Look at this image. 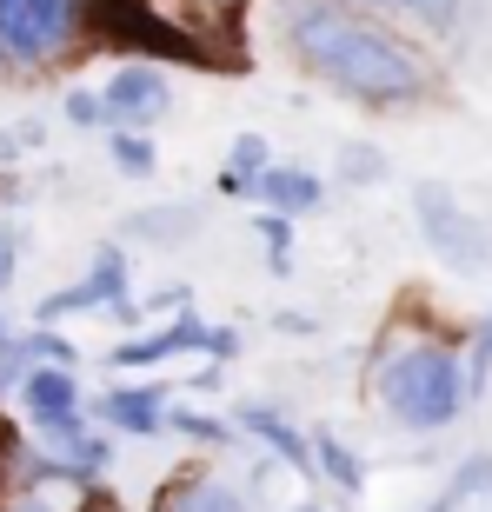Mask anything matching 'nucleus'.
Segmentation results:
<instances>
[{
	"instance_id": "25",
	"label": "nucleus",
	"mask_w": 492,
	"mask_h": 512,
	"mask_svg": "<svg viewBox=\"0 0 492 512\" xmlns=\"http://www.w3.org/2000/svg\"><path fill=\"white\" fill-rule=\"evenodd\" d=\"M300 512H313V506H300Z\"/></svg>"
},
{
	"instance_id": "22",
	"label": "nucleus",
	"mask_w": 492,
	"mask_h": 512,
	"mask_svg": "<svg viewBox=\"0 0 492 512\" xmlns=\"http://www.w3.org/2000/svg\"><path fill=\"white\" fill-rule=\"evenodd\" d=\"M233 153H240V167H260V160H266V147H260V140H240Z\"/></svg>"
},
{
	"instance_id": "23",
	"label": "nucleus",
	"mask_w": 492,
	"mask_h": 512,
	"mask_svg": "<svg viewBox=\"0 0 492 512\" xmlns=\"http://www.w3.org/2000/svg\"><path fill=\"white\" fill-rule=\"evenodd\" d=\"M433 512H459V486H453V493H446V499H439Z\"/></svg>"
},
{
	"instance_id": "5",
	"label": "nucleus",
	"mask_w": 492,
	"mask_h": 512,
	"mask_svg": "<svg viewBox=\"0 0 492 512\" xmlns=\"http://www.w3.org/2000/svg\"><path fill=\"white\" fill-rule=\"evenodd\" d=\"M419 213H426V240H433L453 266H479L486 260V233H479V220L459 207L446 187H419Z\"/></svg>"
},
{
	"instance_id": "1",
	"label": "nucleus",
	"mask_w": 492,
	"mask_h": 512,
	"mask_svg": "<svg viewBox=\"0 0 492 512\" xmlns=\"http://www.w3.org/2000/svg\"><path fill=\"white\" fill-rule=\"evenodd\" d=\"M293 47L313 74H326L333 87H346L360 100H406L426 87V67L399 40H386L379 27L340 14V7H300L293 14Z\"/></svg>"
},
{
	"instance_id": "4",
	"label": "nucleus",
	"mask_w": 492,
	"mask_h": 512,
	"mask_svg": "<svg viewBox=\"0 0 492 512\" xmlns=\"http://www.w3.org/2000/svg\"><path fill=\"white\" fill-rule=\"evenodd\" d=\"M80 0H0V54L7 60H40L54 54L74 27Z\"/></svg>"
},
{
	"instance_id": "11",
	"label": "nucleus",
	"mask_w": 492,
	"mask_h": 512,
	"mask_svg": "<svg viewBox=\"0 0 492 512\" xmlns=\"http://www.w3.org/2000/svg\"><path fill=\"white\" fill-rule=\"evenodd\" d=\"M246 426H253V433H260L266 446H273V453L286 459V466H300V473H306V446L293 439V426H286L280 413H266V406H246Z\"/></svg>"
},
{
	"instance_id": "16",
	"label": "nucleus",
	"mask_w": 492,
	"mask_h": 512,
	"mask_svg": "<svg viewBox=\"0 0 492 512\" xmlns=\"http://www.w3.org/2000/svg\"><path fill=\"white\" fill-rule=\"evenodd\" d=\"M373 7H399V14H419V20H453L459 0H373Z\"/></svg>"
},
{
	"instance_id": "6",
	"label": "nucleus",
	"mask_w": 492,
	"mask_h": 512,
	"mask_svg": "<svg viewBox=\"0 0 492 512\" xmlns=\"http://www.w3.org/2000/svg\"><path fill=\"white\" fill-rule=\"evenodd\" d=\"M187 346H200V353H220L227 360L233 346V333H207V326H193V320H180V326H167V333H153V340H133V346H120L114 360L120 366H153V360H167V353H187Z\"/></svg>"
},
{
	"instance_id": "14",
	"label": "nucleus",
	"mask_w": 492,
	"mask_h": 512,
	"mask_svg": "<svg viewBox=\"0 0 492 512\" xmlns=\"http://www.w3.org/2000/svg\"><path fill=\"white\" fill-rule=\"evenodd\" d=\"M320 466H326V473H333V479H340L346 493H353V486H360V459L346 453L340 439H326V433H320Z\"/></svg>"
},
{
	"instance_id": "24",
	"label": "nucleus",
	"mask_w": 492,
	"mask_h": 512,
	"mask_svg": "<svg viewBox=\"0 0 492 512\" xmlns=\"http://www.w3.org/2000/svg\"><path fill=\"white\" fill-rule=\"evenodd\" d=\"M7 266H14V247H7V240H0V280H7Z\"/></svg>"
},
{
	"instance_id": "9",
	"label": "nucleus",
	"mask_w": 492,
	"mask_h": 512,
	"mask_svg": "<svg viewBox=\"0 0 492 512\" xmlns=\"http://www.w3.org/2000/svg\"><path fill=\"white\" fill-rule=\"evenodd\" d=\"M27 406H34L47 426L74 419V413H80V393H74V380H67V366H47V373H34V380H27Z\"/></svg>"
},
{
	"instance_id": "18",
	"label": "nucleus",
	"mask_w": 492,
	"mask_h": 512,
	"mask_svg": "<svg viewBox=\"0 0 492 512\" xmlns=\"http://www.w3.org/2000/svg\"><path fill=\"white\" fill-rule=\"evenodd\" d=\"M187 512H246V506H240L233 493H220V486H213V493H200V499H193Z\"/></svg>"
},
{
	"instance_id": "3",
	"label": "nucleus",
	"mask_w": 492,
	"mask_h": 512,
	"mask_svg": "<svg viewBox=\"0 0 492 512\" xmlns=\"http://www.w3.org/2000/svg\"><path fill=\"white\" fill-rule=\"evenodd\" d=\"M80 14L94 27L100 40H114V47H140V54H173V60H200L180 27L167 14H153L147 0H80Z\"/></svg>"
},
{
	"instance_id": "10",
	"label": "nucleus",
	"mask_w": 492,
	"mask_h": 512,
	"mask_svg": "<svg viewBox=\"0 0 492 512\" xmlns=\"http://www.w3.org/2000/svg\"><path fill=\"white\" fill-rule=\"evenodd\" d=\"M260 193L273 200V207L293 213V207H313V200H320V180H306V173H293V167H280V173L266 167L260 173Z\"/></svg>"
},
{
	"instance_id": "13",
	"label": "nucleus",
	"mask_w": 492,
	"mask_h": 512,
	"mask_svg": "<svg viewBox=\"0 0 492 512\" xmlns=\"http://www.w3.org/2000/svg\"><path fill=\"white\" fill-rule=\"evenodd\" d=\"M54 453L74 459V466H100V459H107V446H100V439H87L74 419H60V426H54Z\"/></svg>"
},
{
	"instance_id": "21",
	"label": "nucleus",
	"mask_w": 492,
	"mask_h": 512,
	"mask_svg": "<svg viewBox=\"0 0 492 512\" xmlns=\"http://www.w3.org/2000/svg\"><path fill=\"white\" fill-rule=\"evenodd\" d=\"M67 114H74L80 127H94V114H100V100H94V94H74V100H67Z\"/></svg>"
},
{
	"instance_id": "7",
	"label": "nucleus",
	"mask_w": 492,
	"mask_h": 512,
	"mask_svg": "<svg viewBox=\"0 0 492 512\" xmlns=\"http://www.w3.org/2000/svg\"><path fill=\"white\" fill-rule=\"evenodd\" d=\"M167 107V80L153 74V67H127V74H114V87H107V114L120 120H147Z\"/></svg>"
},
{
	"instance_id": "19",
	"label": "nucleus",
	"mask_w": 492,
	"mask_h": 512,
	"mask_svg": "<svg viewBox=\"0 0 492 512\" xmlns=\"http://www.w3.org/2000/svg\"><path fill=\"white\" fill-rule=\"evenodd\" d=\"M114 153H120V160H127L133 173H147V167H153V153L140 147V140H114Z\"/></svg>"
},
{
	"instance_id": "2",
	"label": "nucleus",
	"mask_w": 492,
	"mask_h": 512,
	"mask_svg": "<svg viewBox=\"0 0 492 512\" xmlns=\"http://www.w3.org/2000/svg\"><path fill=\"white\" fill-rule=\"evenodd\" d=\"M379 399L393 406L406 426H446L459 413V399H466V380H459V360L453 353H439V346H413V353H399L386 366V380H379Z\"/></svg>"
},
{
	"instance_id": "12",
	"label": "nucleus",
	"mask_w": 492,
	"mask_h": 512,
	"mask_svg": "<svg viewBox=\"0 0 492 512\" xmlns=\"http://www.w3.org/2000/svg\"><path fill=\"white\" fill-rule=\"evenodd\" d=\"M107 419L127 426V433H153L160 426V406H153V393H107Z\"/></svg>"
},
{
	"instance_id": "15",
	"label": "nucleus",
	"mask_w": 492,
	"mask_h": 512,
	"mask_svg": "<svg viewBox=\"0 0 492 512\" xmlns=\"http://www.w3.org/2000/svg\"><path fill=\"white\" fill-rule=\"evenodd\" d=\"M160 426H180V433H193V439H213V446L227 439V426H220V419H200V413H160Z\"/></svg>"
},
{
	"instance_id": "8",
	"label": "nucleus",
	"mask_w": 492,
	"mask_h": 512,
	"mask_svg": "<svg viewBox=\"0 0 492 512\" xmlns=\"http://www.w3.org/2000/svg\"><path fill=\"white\" fill-rule=\"evenodd\" d=\"M100 300H120V253H100V266H94L87 286L47 293V300H40V320H60V313H80V306H100Z\"/></svg>"
},
{
	"instance_id": "20",
	"label": "nucleus",
	"mask_w": 492,
	"mask_h": 512,
	"mask_svg": "<svg viewBox=\"0 0 492 512\" xmlns=\"http://www.w3.org/2000/svg\"><path fill=\"white\" fill-rule=\"evenodd\" d=\"M486 373H492V320H486V333H479V353H473V380L486 386Z\"/></svg>"
},
{
	"instance_id": "17",
	"label": "nucleus",
	"mask_w": 492,
	"mask_h": 512,
	"mask_svg": "<svg viewBox=\"0 0 492 512\" xmlns=\"http://www.w3.org/2000/svg\"><path fill=\"white\" fill-rule=\"evenodd\" d=\"M260 240H266V253H273V260H286V247H293V227L273 213V220H260Z\"/></svg>"
}]
</instances>
